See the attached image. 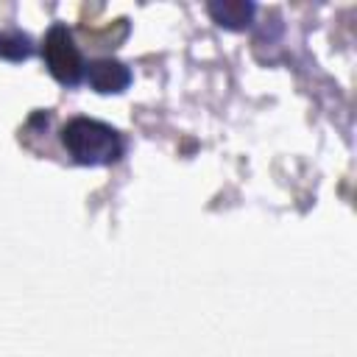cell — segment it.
Here are the masks:
<instances>
[{"mask_svg":"<svg viewBox=\"0 0 357 357\" xmlns=\"http://www.w3.org/2000/svg\"><path fill=\"white\" fill-rule=\"evenodd\" d=\"M61 142L75 162L84 165H109L123 153L120 134L92 117H73L61 128Z\"/></svg>","mask_w":357,"mask_h":357,"instance_id":"cell-1","label":"cell"},{"mask_svg":"<svg viewBox=\"0 0 357 357\" xmlns=\"http://www.w3.org/2000/svg\"><path fill=\"white\" fill-rule=\"evenodd\" d=\"M42 56L47 61V70L61 81V84H75L81 78V53L67 31V25L56 22L45 42H42Z\"/></svg>","mask_w":357,"mask_h":357,"instance_id":"cell-2","label":"cell"},{"mask_svg":"<svg viewBox=\"0 0 357 357\" xmlns=\"http://www.w3.org/2000/svg\"><path fill=\"white\" fill-rule=\"evenodd\" d=\"M128 70L126 64L114 61V59H98L86 67V81L100 89V92H120L126 84H128Z\"/></svg>","mask_w":357,"mask_h":357,"instance_id":"cell-3","label":"cell"},{"mask_svg":"<svg viewBox=\"0 0 357 357\" xmlns=\"http://www.w3.org/2000/svg\"><path fill=\"white\" fill-rule=\"evenodd\" d=\"M31 53V39L20 31H0V56L25 59Z\"/></svg>","mask_w":357,"mask_h":357,"instance_id":"cell-4","label":"cell"},{"mask_svg":"<svg viewBox=\"0 0 357 357\" xmlns=\"http://www.w3.org/2000/svg\"><path fill=\"white\" fill-rule=\"evenodd\" d=\"M209 11L220 20V22H229V25H240L251 17V6L248 3H223V6H209Z\"/></svg>","mask_w":357,"mask_h":357,"instance_id":"cell-5","label":"cell"}]
</instances>
